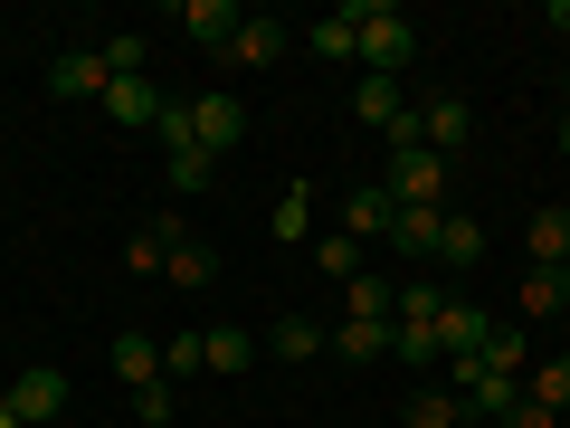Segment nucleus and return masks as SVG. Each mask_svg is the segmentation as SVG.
Segmentation results:
<instances>
[{"label": "nucleus", "mask_w": 570, "mask_h": 428, "mask_svg": "<svg viewBox=\"0 0 570 428\" xmlns=\"http://www.w3.org/2000/svg\"><path fill=\"white\" fill-rule=\"evenodd\" d=\"M343 10H352V39H362V77H400L409 48H419L409 10H390V0H343Z\"/></svg>", "instance_id": "1"}, {"label": "nucleus", "mask_w": 570, "mask_h": 428, "mask_svg": "<svg viewBox=\"0 0 570 428\" xmlns=\"http://www.w3.org/2000/svg\"><path fill=\"white\" fill-rule=\"evenodd\" d=\"M381 191H390V210H438V201H448V163H438L428 143H409V153H390Z\"/></svg>", "instance_id": "2"}, {"label": "nucleus", "mask_w": 570, "mask_h": 428, "mask_svg": "<svg viewBox=\"0 0 570 428\" xmlns=\"http://www.w3.org/2000/svg\"><path fill=\"white\" fill-rule=\"evenodd\" d=\"M190 143H200L209 163L238 153V143H247V105H238V96H190Z\"/></svg>", "instance_id": "3"}, {"label": "nucleus", "mask_w": 570, "mask_h": 428, "mask_svg": "<svg viewBox=\"0 0 570 428\" xmlns=\"http://www.w3.org/2000/svg\"><path fill=\"white\" fill-rule=\"evenodd\" d=\"M0 400L20 409V428H39V419H58V409H67V371H58V362H29L20 381L0 390Z\"/></svg>", "instance_id": "4"}, {"label": "nucleus", "mask_w": 570, "mask_h": 428, "mask_svg": "<svg viewBox=\"0 0 570 428\" xmlns=\"http://www.w3.org/2000/svg\"><path fill=\"white\" fill-rule=\"evenodd\" d=\"M48 86H58L67 105H105V48H58V58H48Z\"/></svg>", "instance_id": "5"}, {"label": "nucleus", "mask_w": 570, "mask_h": 428, "mask_svg": "<svg viewBox=\"0 0 570 428\" xmlns=\"http://www.w3.org/2000/svg\"><path fill=\"white\" fill-rule=\"evenodd\" d=\"M466 134H475V105H456V96H428V105H419V143L438 153V163H456Z\"/></svg>", "instance_id": "6"}, {"label": "nucleus", "mask_w": 570, "mask_h": 428, "mask_svg": "<svg viewBox=\"0 0 570 428\" xmlns=\"http://www.w3.org/2000/svg\"><path fill=\"white\" fill-rule=\"evenodd\" d=\"M257 343L276 352V362H314V352H333V324H314V314H276Z\"/></svg>", "instance_id": "7"}, {"label": "nucleus", "mask_w": 570, "mask_h": 428, "mask_svg": "<svg viewBox=\"0 0 570 428\" xmlns=\"http://www.w3.org/2000/svg\"><path fill=\"white\" fill-rule=\"evenodd\" d=\"M485 333H494V314H485V305H466V295H448V305H438V352H448V362H466Z\"/></svg>", "instance_id": "8"}, {"label": "nucleus", "mask_w": 570, "mask_h": 428, "mask_svg": "<svg viewBox=\"0 0 570 428\" xmlns=\"http://www.w3.org/2000/svg\"><path fill=\"white\" fill-rule=\"evenodd\" d=\"M219 58H228V67H276V58H285V20H266V10H247V20H238V39H228Z\"/></svg>", "instance_id": "9"}, {"label": "nucleus", "mask_w": 570, "mask_h": 428, "mask_svg": "<svg viewBox=\"0 0 570 428\" xmlns=\"http://www.w3.org/2000/svg\"><path fill=\"white\" fill-rule=\"evenodd\" d=\"M171 20H181V29H190L200 48H228V39H238V20H247V10H238V0H171Z\"/></svg>", "instance_id": "10"}, {"label": "nucleus", "mask_w": 570, "mask_h": 428, "mask_svg": "<svg viewBox=\"0 0 570 428\" xmlns=\"http://www.w3.org/2000/svg\"><path fill=\"white\" fill-rule=\"evenodd\" d=\"M163 105H171V96H153V77H115V86H105V115H115L124 134H134V124L153 134V124H163Z\"/></svg>", "instance_id": "11"}, {"label": "nucleus", "mask_w": 570, "mask_h": 428, "mask_svg": "<svg viewBox=\"0 0 570 428\" xmlns=\"http://www.w3.org/2000/svg\"><path fill=\"white\" fill-rule=\"evenodd\" d=\"M257 352H266L257 333H228V324H209V333H200V371H209V381H238Z\"/></svg>", "instance_id": "12"}, {"label": "nucleus", "mask_w": 570, "mask_h": 428, "mask_svg": "<svg viewBox=\"0 0 570 428\" xmlns=\"http://www.w3.org/2000/svg\"><path fill=\"white\" fill-rule=\"evenodd\" d=\"M390 220H400V210H390V191H381V182H362V191L343 201V239H352V247L390 239Z\"/></svg>", "instance_id": "13"}, {"label": "nucleus", "mask_w": 570, "mask_h": 428, "mask_svg": "<svg viewBox=\"0 0 570 428\" xmlns=\"http://www.w3.org/2000/svg\"><path fill=\"white\" fill-rule=\"evenodd\" d=\"M523 257H532V266H570V210H561V201H542V210H532Z\"/></svg>", "instance_id": "14"}, {"label": "nucleus", "mask_w": 570, "mask_h": 428, "mask_svg": "<svg viewBox=\"0 0 570 428\" xmlns=\"http://www.w3.org/2000/svg\"><path fill=\"white\" fill-rule=\"evenodd\" d=\"M181 239H190V228L163 210V220H142L134 239H124V266H134V276H142V266H171V247H181Z\"/></svg>", "instance_id": "15"}, {"label": "nucleus", "mask_w": 570, "mask_h": 428, "mask_svg": "<svg viewBox=\"0 0 570 428\" xmlns=\"http://www.w3.org/2000/svg\"><path fill=\"white\" fill-rule=\"evenodd\" d=\"M105 362H115V381H124V390L163 381V343H153V333H115V352H105Z\"/></svg>", "instance_id": "16"}, {"label": "nucleus", "mask_w": 570, "mask_h": 428, "mask_svg": "<svg viewBox=\"0 0 570 428\" xmlns=\"http://www.w3.org/2000/svg\"><path fill=\"white\" fill-rule=\"evenodd\" d=\"M561 305H570V266H523V314L532 324H551Z\"/></svg>", "instance_id": "17"}, {"label": "nucleus", "mask_w": 570, "mask_h": 428, "mask_svg": "<svg viewBox=\"0 0 570 428\" xmlns=\"http://www.w3.org/2000/svg\"><path fill=\"white\" fill-rule=\"evenodd\" d=\"M475 257H485V220L448 210V220H438V266H475Z\"/></svg>", "instance_id": "18"}, {"label": "nucleus", "mask_w": 570, "mask_h": 428, "mask_svg": "<svg viewBox=\"0 0 570 428\" xmlns=\"http://www.w3.org/2000/svg\"><path fill=\"white\" fill-rule=\"evenodd\" d=\"M305 48H314V58H333V67H343V58H362V39H352V10H324V20L305 29Z\"/></svg>", "instance_id": "19"}, {"label": "nucleus", "mask_w": 570, "mask_h": 428, "mask_svg": "<svg viewBox=\"0 0 570 428\" xmlns=\"http://www.w3.org/2000/svg\"><path fill=\"white\" fill-rule=\"evenodd\" d=\"M390 333H400V324H352V314H343V324H333V352H343V362H381Z\"/></svg>", "instance_id": "20"}, {"label": "nucleus", "mask_w": 570, "mask_h": 428, "mask_svg": "<svg viewBox=\"0 0 570 428\" xmlns=\"http://www.w3.org/2000/svg\"><path fill=\"white\" fill-rule=\"evenodd\" d=\"M390 362H409V371H438L448 352H438V324H400L390 333Z\"/></svg>", "instance_id": "21"}, {"label": "nucleus", "mask_w": 570, "mask_h": 428, "mask_svg": "<svg viewBox=\"0 0 570 428\" xmlns=\"http://www.w3.org/2000/svg\"><path fill=\"white\" fill-rule=\"evenodd\" d=\"M400 419H409V428H466V400H456V390H419Z\"/></svg>", "instance_id": "22"}, {"label": "nucleus", "mask_w": 570, "mask_h": 428, "mask_svg": "<svg viewBox=\"0 0 570 428\" xmlns=\"http://www.w3.org/2000/svg\"><path fill=\"white\" fill-rule=\"evenodd\" d=\"M523 390H532V400L551 409V419H561V409H570V352H551V362H532V381H523Z\"/></svg>", "instance_id": "23"}, {"label": "nucleus", "mask_w": 570, "mask_h": 428, "mask_svg": "<svg viewBox=\"0 0 570 428\" xmlns=\"http://www.w3.org/2000/svg\"><path fill=\"white\" fill-rule=\"evenodd\" d=\"M438 220H448V210H400V220H390V247L428 257V247H438Z\"/></svg>", "instance_id": "24"}, {"label": "nucleus", "mask_w": 570, "mask_h": 428, "mask_svg": "<svg viewBox=\"0 0 570 428\" xmlns=\"http://www.w3.org/2000/svg\"><path fill=\"white\" fill-rule=\"evenodd\" d=\"M134 419L142 428H171V419H181V381H142L134 390Z\"/></svg>", "instance_id": "25"}, {"label": "nucleus", "mask_w": 570, "mask_h": 428, "mask_svg": "<svg viewBox=\"0 0 570 428\" xmlns=\"http://www.w3.org/2000/svg\"><path fill=\"white\" fill-rule=\"evenodd\" d=\"M314 266H324V276H343V285H352V276H362V247H352L343 228H324V239H314Z\"/></svg>", "instance_id": "26"}, {"label": "nucleus", "mask_w": 570, "mask_h": 428, "mask_svg": "<svg viewBox=\"0 0 570 428\" xmlns=\"http://www.w3.org/2000/svg\"><path fill=\"white\" fill-rule=\"evenodd\" d=\"M163 276H171V285H209V276H219V257H209L200 239H181V247H171V266H163Z\"/></svg>", "instance_id": "27"}, {"label": "nucleus", "mask_w": 570, "mask_h": 428, "mask_svg": "<svg viewBox=\"0 0 570 428\" xmlns=\"http://www.w3.org/2000/svg\"><path fill=\"white\" fill-rule=\"evenodd\" d=\"M142 58H153L142 29H115V39H105V77H142Z\"/></svg>", "instance_id": "28"}, {"label": "nucleus", "mask_w": 570, "mask_h": 428, "mask_svg": "<svg viewBox=\"0 0 570 428\" xmlns=\"http://www.w3.org/2000/svg\"><path fill=\"white\" fill-rule=\"evenodd\" d=\"M276 239H285V247L314 239V201H305V191H285V201H276Z\"/></svg>", "instance_id": "29"}, {"label": "nucleus", "mask_w": 570, "mask_h": 428, "mask_svg": "<svg viewBox=\"0 0 570 428\" xmlns=\"http://www.w3.org/2000/svg\"><path fill=\"white\" fill-rule=\"evenodd\" d=\"M163 172H171V191H209L219 163H209V153H163Z\"/></svg>", "instance_id": "30"}, {"label": "nucleus", "mask_w": 570, "mask_h": 428, "mask_svg": "<svg viewBox=\"0 0 570 428\" xmlns=\"http://www.w3.org/2000/svg\"><path fill=\"white\" fill-rule=\"evenodd\" d=\"M190 371H200V333H171L163 343V381H190Z\"/></svg>", "instance_id": "31"}, {"label": "nucleus", "mask_w": 570, "mask_h": 428, "mask_svg": "<svg viewBox=\"0 0 570 428\" xmlns=\"http://www.w3.org/2000/svg\"><path fill=\"white\" fill-rule=\"evenodd\" d=\"M438 305H448L438 285H400V324H438Z\"/></svg>", "instance_id": "32"}, {"label": "nucleus", "mask_w": 570, "mask_h": 428, "mask_svg": "<svg viewBox=\"0 0 570 428\" xmlns=\"http://www.w3.org/2000/svg\"><path fill=\"white\" fill-rule=\"evenodd\" d=\"M494 428H561V419H551V409H542V400H532V390H523V400H513V409H504V419H494Z\"/></svg>", "instance_id": "33"}, {"label": "nucleus", "mask_w": 570, "mask_h": 428, "mask_svg": "<svg viewBox=\"0 0 570 428\" xmlns=\"http://www.w3.org/2000/svg\"><path fill=\"white\" fill-rule=\"evenodd\" d=\"M551 29H570V0H551Z\"/></svg>", "instance_id": "34"}, {"label": "nucleus", "mask_w": 570, "mask_h": 428, "mask_svg": "<svg viewBox=\"0 0 570 428\" xmlns=\"http://www.w3.org/2000/svg\"><path fill=\"white\" fill-rule=\"evenodd\" d=\"M0 428H20V409H10V400H0Z\"/></svg>", "instance_id": "35"}, {"label": "nucleus", "mask_w": 570, "mask_h": 428, "mask_svg": "<svg viewBox=\"0 0 570 428\" xmlns=\"http://www.w3.org/2000/svg\"><path fill=\"white\" fill-rule=\"evenodd\" d=\"M466 428H494V419H466Z\"/></svg>", "instance_id": "36"}]
</instances>
